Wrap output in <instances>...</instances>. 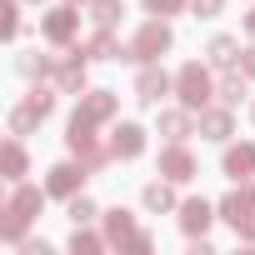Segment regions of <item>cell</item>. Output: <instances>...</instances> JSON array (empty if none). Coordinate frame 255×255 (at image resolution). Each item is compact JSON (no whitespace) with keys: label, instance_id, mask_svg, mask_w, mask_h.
Here are the masks:
<instances>
[{"label":"cell","instance_id":"obj_24","mask_svg":"<svg viewBox=\"0 0 255 255\" xmlns=\"http://www.w3.org/2000/svg\"><path fill=\"white\" fill-rule=\"evenodd\" d=\"M70 255H100V250H110V240H105V230H95V225H70Z\"/></svg>","mask_w":255,"mask_h":255},{"label":"cell","instance_id":"obj_4","mask_svg":"<svg viewBox=\"0 0 255 255\" xmlns=\"http://www.w3.org/2000/svg\"><path fill=\"white\" fill-rule=\"evenodd\" d=\"M175 100L185 110H205L215 100V75H210V60H185L175 70Z\"/></svg>","mask_w":255,"mask_h":255},{"label":"cell","instance_id":"obj_2","mask_svg":"<svg viewBox=\"0 0 255 255\" xmlns=\"http://www.w3.org/2000/svg\"><path fill=\"white\" fill-rule=\"evenodd\" d=\"M215 210H220V220L235 230V240L255 245V185H250V180H240L235 190H225V195L215 200Z\"/></svg>","mask_w":255,"mask_h":255},{"label":"cell","instance_id":"obj_1","mask_svg":"<svg viewBox=\"0 0 255 255\" xmlns=\"http://www.w3.org/2000/svg\"><path fill=\"white\" fill-rule=\"evenodd\" d=\"M45 200H50V190L45 185H10V195H5V205H0V245H10V250H20V240L30 235V225L40 220V210H45Z\"/></svg>","mask_w":255,"mask_h":255},{"label":"cell","instance_id":"obj_21","mask_svg":"<svg viewBox=\"0 0 255 255\" xmlns=\"http://www.w3.org/2000/svg\"><path fill=\"white\" fill-rule=\"evenodd\" d=\"M100 230H105V240H110L115 250H125V240H130L140 225H135V215L125 210V205H110V210L100 215Z\"/></svg>","mask_w":255,"mask_h":255},{"label":"cell","instance_id":"obj_28","mask_svg":"<svg viewBox=\"0 0 255 255\" xmlns=\"http://www.w3.org/2000/svg\"><path fill=\"white\" fill-rule=\"evenodd\" d=\"M85 15H90L95 25H110V30H115V25L125 20V0H90Z\"/></svg>","mask_w":255,"mask_h":255},{"label":"cell","instance_id":"obj_13","mask_svg":"<svg viewBox=\"0 0 255 255\" xmlns=\"http://www.w3.org/2000/svg\"><path fill=\"white\" fill-rule=\"evenodd\" d=\"M175 220H180V230L195 240V235H205L215 220H220V210L205 200V195H190V200H180V210H175Z\"/></svg>","mask_w":255,"mask_h":255},{"label":"cell","instance_id":"obj_32","mask_svg":"<svg viewBox=\"0 0 255 255\" xmlns=\"http://www.w3.org/2000/svg\"><path fill=\"white\" fill-rule=\"evenodd\" d=\"M20 255H50V240H30V235H25V240H20Z\"/></svg>","mask_w":255,"mask_h":255},{"label":"cell","instance_id":"obj_30","mask_svg":"<svg viewBox=\"0 0 255 255\" xmlns=\"http://www.w3.org/2000/svg\"><path fill=\"white\" fill-rule=\"evenodd\" d=\"M150 250H155V235H150V230H135L130 240H125L120 255H150Z\"/></svg>","mask_w":255,"mask_h":255},{"label":"cell","instance_id":"obj_36","mask_svg":"<svg viewBox=\"0 0 255 255\" xmlns=\"http://www.w3.org/2000/svg\"><path fill=\"white\" fill-rule=\"evenodd\" d=\"M70 5H90V0H70Z\"/></svg>","mask_w":255,"mask_h":255},{"label":"cell","instance_id":"obj_5","mask_svg":"<svg viewBox=\"0 0 255 255\" xmlns=\"http://www.w3.org/2000/svg\"><path fill=\"white\" fill-rule=\"evenodd\" d=\"M40 40L55 45V50H70V45L80 40V10L70 5V0H60V5H50V10L40 15Z\"/></svg>","mask_w":255,"mask_h":255},{"label":"cell","instance_id":"obj_34","mask_svg":"<svg viewBox=\"0 0 255 255\" xmlns=\"http://www.w3.org/2000/svg\"><path fill=\"white\" fill-rule=\"evenodd\" d=\"M240 30H245V40H255V0H250V10L240 15Z\"/></svg>","mask_w":255,"mask_h":255},{"label":"cell","instance_id":"obj_19","mask_svg":"<svg viewBox=\"0 0 255 255\" xmlns=\"http://www.w3.org/2000/svg\"><path fill=\"white\" fill-rule=\"evenodd\" d=\"M250 85H255V80H250L240 65H235V70H220V80H215V100L235 110V105H245V100H250Z\"/></svg>","mask_w":255,"mask_h":255},{"label":"cell","instance_id":"obj_11","mask_svg":"<svg viewBox=\"0 0 255 255\" xmlns=\"http://www.w3.org/2000/svg\"><path fill=\"white\" fill-rule=\"evenodd\" d=\"M145 145H150V130H145L140 120H115V125H110V150H115V160H140Z\"/></svg>","mask_w":255,"mask_h":255},{"label":"cell","instance_id":"obj_35","mask_svg":"<svg viewBox=\"0 0 255 255\" xmlns=\"http://www.w3.org/2000/svg\"><path fill=\"white\" fill-rule=\"evenodd\" d=\"M250 125H255V100H250Z\"/></svg>","mask_w":255,"mask_h":255},{"label":"cell","instance_id":"obj_15","mask_svg":"<svg viewBox=\"0 0 255 255\" xmlns=\"http://www.w3.org/2000/svg\"><path fill=\"white\" fill-rule=\"evenodd\" d=\"M220 175H225L230 185H240V180H255V145H250V140H240V145H225V155H220Z\"/></svg>","mask_w":255,"mask_h":255},{"label":"cell","instance_id":"obj_18","mask_svg":"<svg viewBox=\"0 0 255 255\" xmlns=\"http://www.w3.org/2000/svg\"><path fill=\"white\" fill-rule=\"evenodd\" d=\"M155 130H160L165 140H190V135H195V110H185V105H165V110L155 115Z\"/></svg>","mask_w":255,"mask_h":255},{"label":"cell","instance_id":"obj_6","mask_svg":"<svg viewBox=\"0 0 255 255\" xmlns=\"http://www.w3.org/2000/svg\"><path fill=\"white\" fill-rule=\"evenodd\" d=\"M155 175H165V180H175V185H190V180L200 175V160H195V150H190L185 140H165L160 155H155Z\"/></svg>","mask_w":255,"mask_h":255},{"label":"cell","instance_id":"obj_33","mask_svg":"<svg viewBox=\"0 0 255 255\" xmlns=\"http://www.w3.org/2000/svg\"><path fill=\"white\" fill-rule=\"evenodd\" d=\"M240 70H245V75H250V80H255V40H250V45H245V50H240Z\"/></svg>","mask_w":255,"mask_h":255},{"label":"cell","instance_id":"obj_25","mask_svg":"<svg viewBox=\"0 0 255 255\" xmlns=\"http://www.w3.org/2000/svg\"><path fill=\"white\" fill-rule=\"evenodd\" d=\"M40 120H45V115H40L30 100H20V105H10V115H5V135H30Z\"/></svg>","mask_w":255,"mask_h":255},{"label":"cell","instance_id":"obj_17","mask_svg":"<svg viewBox=\"0 0 255 255\" xmlns=\"http://www.w3.org/2000/svg\"><path fill=\"white\" fill-rule=\"evenodd\" d=\"M80 50H85L90 60H130V45H120V35H115L110 25H95V35L80 40Z\"/></svg>","mask_w":255,"mask_h":255},{"label":"cell","instance_id":"obj_23","mask_svg":"<svg viewBox=\"0 0 255 255\" xmlns=\"http://www.w3.org/2000/svg\"><path fill=\"white\" fill-rule=\"evenodd\" d=\"M55 65H60V55H40V50L15 55V75H25V80H55Z\"/></svg>","mask_w":255,"mask_h":255},{"label":"cell","instance_id":"obj_26","mask_svg":"<svg viewBox=\"0 0 255 255\" xmlns=\"http://www.w3.org/2000/svg\"><path fill=\"white\" fill-rule=\"evenodd\" d=\"M0 35L10 45L25 35V15H20V0H0Z\"/></svg>","mask_w":255,"mask_h":255},{"label":"cell","instance_id":"obj_9","mask_svg":"<svg viewBox=\"0 0 255 255\" xmlns=\"http://www.w3.org/2000/svg\"><path fill=\"white\" fill-rule=\"evenodd\" d=\"M165 95H175V75L155 60V65H140V75H135V100L145 105V110H160V100Z\"/></svg>","mask_w":255,"mask_h":255},{"label":"cell","instance_id":"obj_20","mask_svg":"<svg viewBox=\"0 0 255 255\" xmlns=\"http://www.w3.org/2000/svg\"><path fill=\"white\" fill-rule=\"evenodd\" d=\"M95 130H100L95 120H85V115H75V110H70V120H65V150H70V155L95 150V145H100V135H95Z\"/></svg>","mask_w":255,"mask_h":255},{"label":"cell","instance_id":"obj_37","mask_svg":"<svg viewBox=\"0 0 255 255\" xmlns=\"http://www.w3.org/2000/svg\"><path fill=\"white\" fill-rule=\"evenodd\" d=\"M30 5H40V0H30Z\"/></svg>","mask_w":255,"mask_h":255},{"label":"cell","instance_id":"obj_16","mask_svg":"<svg viewBox=\"0 0 255 255\" xmlns=\"http://www.w3.org/2000/svg\"><path fill=\"white\" fill-rule=\"evenodd\" d=\"M140 205L150 210V215H175L180 210V195H175V180H145L140 185Z\"/></svg>","mask_w":255,"mask_h":255},{"label":"cell","instance_id":"obj_7","mask_svg":"<svg viewBox=\"0 0 255 255\" xmlns=\"http://www.w3.org/2000/svg\"><path fill=\"white\" fill-rule=\"evenodd\" d=\"M55 85H60V95H85V90H90V55L80 50V40L60 55V65H55Z\"/></svg>","mask_w":255,"mask_h":255},{"label":"cell","instance_id":"obj_12","mask_svg":"<svg viewBox=\"0 0 255 255\" xmlns=\"http://www.w3.org/2000/svg\"><path fill=\"white\" fill-rule=\"evenodd\" d=\"M75 115H85V120H95V125H110V120L120 115V95L90 85L85 95H75Z\"/></svg>","mask_w":255,"mask_h":255},{"label":"cell","instance_id":"obj_27","mask_svg":"<svg viewBox=\"0 0 255 255\" xmlns=\"http://www.w3.org/2000/svg\"><path fill=\"white\" fill-rule=\"evenodd\" d=\"M100 215H105V210H100V205H95L85 190H80L75 200H65V220H70V225H95Z\"/></svg>","mask_w":255,"mask_h":255},{"label":"cell","instance_id":"obj_3","mask_svg":"<svg viewBox=\"0 0 255 255\" xmlns=\"http://www.w3.org/2000/svg\"><path fill=\"white\" fill-rule=\"evenodd\" d=\"M170 50H175V30H170L165 15H150V20L130 35V65H155V60H165Z\"/></svg>","mask_w":255,"mask_h":255},{"label":"cell","instance_id":"obj_8","mask_svg":"<svg viewBox=\"0 0 255 255\" xmlns=\"http://www.w3.org/2000/svg\"><path fill=\"white\" fill-rule=\"evenodd\" d=\"M85 180H90V170L70 155V160H55L50 170H45V190H50V200H75L80 190H85Z\"/></svg>","mask_w":255,"mask_h":255},{"label":"cell","instance_id":"obj_10","mask_svg":"<svg viewBox=\"0 0 255 255\" xmlns=\"http://www.w3.org/2000/svg\"><path fill=\"white\" fill-rule=\"evenodd\" d=\"M195 135H200V140H215V145H230V135H235V110L220 105V100H210L205 110H195Z\"/></svg>","mask_w":255,"mask_h":255},{"label":"cell","instance_id":"obj_31","mask_svg":"<svg viewBox=\"0 0 255 255\" xmlns=\"http://www.w3.org/2000/svg\"><path fill=\"white\" fill-rule=\"evenodd\" d=\"M220 10H225V0H190V15L195 20H215Z\"/></svg>","mask_w":255,"mask_h":255},{"label":"cell","instance_id":"obj_29","mask_svg":"<svg viewBox=\"0 0 255 255\" xmlns=\"http://www.w3.org/2000/svg\"><path fill=\"white\" fill-rule=\"evenodd\" d=\"M140 10H145V15H165V20H170V15H185V10H190V0H140Z\"/></svg>","mask_w":255,"mask_h":255},{"label":"cell","instance_id":"obj_14","mask_svg":"<svg viewBox=\"0 0 255 255\" xmlns=\"http://www.w3.org/2000/svg\"><path fill=\"white\" fill-rule=\"evenodd\" d=\"M0 175H5V185H20L30 175V150H25V135H5V145H0Z\"/></svg>","mask_w":255,"mask_h":255},{"label":"cell","instance_id":"obj_22","mask_svg":"<svg viewBox=\"0 0 255 255\" xmlns=\"http://www.w3.org/2000/svg\"><path fill=\"white\" fill-rule=\"evenodd\" d=\"M240 50H245V45H240L235 35H210V40H205L210 70H235V65H240Z\"/></svg>","mask_w":255,"mask_h":255}]
</instances>
